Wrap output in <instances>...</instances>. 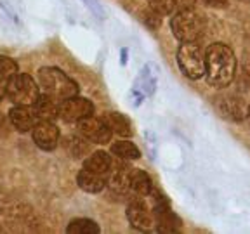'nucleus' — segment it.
I'll list each match as a JSON object with an SVG mask.
<instances>
[{"label": "nucleus", "instance_id": "4be33fe9", "mask_svg": "<svg viewBox=\"0 0 250 234\" xmlns=\"http://www.w3.org/2000/svg\"><path fill=\"white\" fill-rule=\"evenodd\" d=\"M195 4L196 0H177V11H191L195 9Z\"/></svg>", "mask_w": 250, "mask_h": 234}, {"label": "nucleus", "instance_id": "2eb2a0df", "mask_svg": "<svg viewBox=\"0 0 250 234\" xmlns=\"http://www.w3.org/2000/svg\"><path fill=\"white\" fill-rule=\"evenodd\" d=\"M130 191H132L137 198H146V196L151 195L153 184H151L149 176L145 170L132 168V172H130Z\"/></svg>", "mask_w": 250, "mask_h": 234}, {"label": "nucleus", "instance_id": "9b49d317", "mask_svg": "<svg viewBox=\"0 0 250 234\" xmlns=\"http://www.w3.org/2000/svg\"><path fill=\"white\" fill-rule=\"evenodd\" d=\"M77 184L82 191L90 193V195H98V193L104 191L106 187H108L106 176L98 174V172H94V170H89V168H82V170L78 172Z\"/></svg>", "mask_w": 250, "mask_h": 234}, {"label": "nucleus", "instance_id": "f257e3e1", "mask_svg": "<svg viewBox=\"0 0 250 234\" xmlns=\"http://www.w3.org/2000/svg\"><path fill=\"white\" fill-rule=\"evenodd\" d=\"M236 75V58L231 47L215 42L205 51V80L208 85L224 89L231 85Z\"/></svg>", "mask_w": 250, "mask_h": 234}, {"label": "nucleus", "instance_id": "412c9836", "mask_svg": "<svg viewBox=\"0 0 250 234\" xmlns=\"http://www.w3.org/2000/svg\"><path fill=\"white\" fill-rule=\"evenodd\" d=\"M162 18H164V16H160L158 12L153 11V9H148V12L145 14V23L148 24L151 30H156V28L160 26Z\"/></svg>", "mask_w": 250, "mask_h": 234}, {"label": "nucleus", "instance_id": "20e7f679", "mask_svg": "<svg viewBox=\"0 0 250 234\" xmlns=\"http://www.w3.org/2000/svg\"><path fill=\"white\" fill-rule=\"evenodd\" d=\"M40 94L39 82L26 73H18L7 80V99L14 106H33Z\"/></svg>", "mask_w": 250, "mask_h": 234}, {"label": "nucleus", "instance_id": "6ab92c4d", "mask_svg": "<svg viewBox=\"0 0 250 234\" xmlns=\"http://www.w3.org/2000/svg\"><path fill=\"white\" fill-rule=\"evenodd\" d=\"M148 5L160 16H172L177 11V0H148Z\"/></svg>", "mask_w": 250, "mask_h": 234}, {"label": "nucleus", "instance_id": "a211bd4d", "mask_svg": "<svg viewBox=\"0 0 250 234\" xmlns=\"http://www.w3.org/2000/svg\"><path fill=\"white\" fill-rule=\"evenodd\" d=\"M66 233L68 234H99L101 229H99L98 222H94L92 218L78 217V218L70 220V224L66 226Z\"/></svg>", "mask_w": 250, "mask_h": 234}, {"label": "nucleus", "instance_id": "f8f14e48", "mask_svg": "<svg viewBox=\"0 0 250 234\" xmlns=\"http://www.w3.org/2000/svg\"><path fill=\"white\" fill-rule=\"evenodd\" d=\"M59 106H61V102L58 99L40 94V98L33 104V109H35L39 121H54L56 118H59Z\"/></svg>", "mask_w": 250, "mask_h": 234}, {"label": "nucleus", "instance_id": "1a4fd4ad", "mask_svg": "<svg viewBox=\"0 0 250 234\" xmlns=\"http://www.w3.org/2000/svg\"><path fill=\"white\" fill-rule=\"evenodd\" d=\"M31 137L42 151H54L61 140V132L54 121H39L31 130Z\"/></svg>", "mask_w": 250, "mask_h": 234}, {"label": "nucleus", "instance_id": "9d476101", "mask_svg": "<svg viewBox=\"0 0 250 234\" xmlns=\"http://www.w3.org/2000/svg\"><path fill=\"white\" fill-rule=\"evenodd\" d=\"M9 120L18 132H31L33 127L39 123L33 106H14L9 111Z\"/></svg>", "mask_w": 250, "mask_h": 234}, {"label": "nucleus", "instance_id": "aec40b11", "mask_svg": "<svg viewBox=\"0 0 250 234\" xmlns=\"http://www.w3.org/2000/svg\"><path fill=\"white\" fill-rule=\"evenodd\" d=\"M18 73H20V64L9 56L0 54V78L9 80Z\"/></svg>", "mask_w": 250, "mask_h": 234}, {"label": "nucleus", "instance_id": "5701e85b", "mask_svg": "<svg viewBox=\"0 0 250 234\" xmlns=\"http://www.w3.org/2000/svg\"><path fill=\"white\" fill-rule=\"evenodd\" d=\"M202 2L205 5H208V7H214V9L228 7V0H202Z\"/></svg>", "mask_w": 250, "mask_h": 234}, {"label": "nucleus", "instance_id": "b1692460", "mask_svg": "<svg viewBox=\"0 0 250 234\" xmlns=\"http://www.w3.org/2000/svg\"><path fill=\"white\" fill-rule=\"evenodd\" d=\"M7 99V80L0 78V101Z\"/></svg>", "mask_w": 250, "mask_h": 234}, {"label": "nucleus", "instance_id": "0eeeda50", "mask_svg": "<svg viewBox=\"0 0 250 234\" xmlns=\"http://www.w3.org/2000/svg\"><path fill=\"white\" fill-rule=\"evenodd\" d=\"M94 115V104L85 98H70L66 101H61L59 106V118L66 123H75L82 121L83 118L92 117Z\"/></svg>", "mask_w": 250, "mask_h": 234}, {"label": "nucleus", "instance_id": "393cba45", "mask_svg": "<svg viewBox=\"0 0 250 234\" xmlns=\"http://www.w3.org/2000/svg\"><path fill=\"white\" fill-rule=\"evenodd\" d=\"M247 117L250 118V106H249V108H247Z\"/></svg>", "mask_w": 250, "mask_h": 234}, {"label": "nucleus", "instance_id": "dca6fc26", "mask_svg": "<svg viewBox=\"0 0 250 234\" xmlns=\"http://www.w3.org/2000/svg\"><path fill=\"white\" fill-rule=\"evenodd\" d=\"M109 153H111L115 158H118V160H125V161L137 160L141 156L139 148H137L134 142H130V140H125V137L120 140H115L113 144L109 146Z\"/></svg>", "mask_w": 250, "mask_h": 234}, {"label": "nucleus", "instance_id": "4468645a", "mask_svg": "<svg viewBox=\"0 0 250 234\" xmlns=\"http://www.w3.org/2000/svg\"><path fill=\"white\" fill-rule=\"evenodd\" d=\"M111 167H113V158L106 151H92L85 160H83V168L98 172V174H103V176H106V177H108Z\"/></svg>", "mask_w": 250, "mask_h": 234}, {"label": "nucleus", "instance_id": "ddd939ff", "mask_svg": "<svg viewBox=\"0 0 250 234\" xmlns=\"http://www.w3.org/2000/svg\"><path fill=\"white\" fill-rule=\"evenodd\" d=\"M103 120L108 123V127L111 129V132L117 134V136L129 139V137L134 134L130 120L125 117V115L118 113V111H109V113H106L104 117H103Z\"/></svg>", "mask_w": 250, "mask_h": 234}, {"label": "nucleus", "instance_id": "f3484780", "mask_svg": "<svg viewBox=\"0 0 250 234\" xmlns=\"http://www.w3.org/2000/svg\"><path fill=\"white\" fill-rule=\"evenodd\" d=\"M62 144H64V149L70 153L75 158H83L87 153L90 151V140H87L83 136H68L62 139Z\"/></svg>", "mask_w": 250, "mask_h": 234}, {"label": "nucleus", "instance_id": "7ed1b4c3", "mask_svg": "<svg viewBox=\"0 0 250 234\" xmlns=\"http://www.w3.org/2000/svg\"><path fill=\"white\" fill-rule=\"evenodd\" d=\"M170 30L181 43L183 42H198L205 33V21L195 9L191 11H177L172 14Z\"/></svg>", "mask_w": 250, "mask_h": 234}, {"label": "nucleus", "instance_id": "6e6552de", "mask_svg": "<svg viewBox=\"0 0 250 234\" xmlns=\"http://www.w3.org/2000/svg\"><path fill=\"white\" fill-rule=\"evenodd\" d=\"M127 220L137 231H151L155 227V212L143 201V198L134 199L127 207Z\"/></svg>", "mask_w": 250, "mask_h": 234}, {"label": "nucleus", "instance_id": "423d86ee", "mask_svg": "<svg viewBox=\"0 0 250 234\" xmlns=\"http://www.w3.org/2000/svg\"><path fill=\"white\" fill-rule=\"evenodd\" d=\"M77 130L80 136H83L87 140H90L92 144H108L109 140H111V136H113L108 123L103 118H96L94 115L83 118L82 121H78Z\"/></svg>", "mask_w": 250, "mask_h": 234}, {"label": "nucleus", "instance_id": "f03ea898", "mask_svg": "<svg viewBox=\"0 0 250 234\" xmlns=\"http://www.w3.org/2000/svg\"><path fill=\"white\" fill-rule=\"evenodd\" d=\"M37 82L45 96L58 99L59 102L78 96V85L62 70L56 66H43L37 73Z\"/></svg>", "mask_w": 250, "mask_h": 234}, {"label": "nucleus", "instance_id": "39448f33", "mask_svg": "<svg viewBox=\"0 0 250 234\" xmlns=\"http://www.w3.org/2000/svg\"><path fill=\"white\" fill-rule=\"evenodd\" d=\"M176 56L183 75L191 80L205 77V52L202 51L198 42H183Z\"/></svg>", "mask_w": 250, "mask_h": 234}]
</instances>
